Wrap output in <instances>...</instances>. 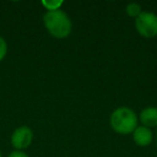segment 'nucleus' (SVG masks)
<instances>
[{
	"label": "nucleus",
	"mask_w": 157,
	"mask_h": 157,
	"mask_svg": "<svg viewBox=\"0 0 157 157\" xmlns=\"http://www.w3.org/2000/svg\"><path fill=\"white\" fill-rule=\"evenodd\" d=\"M8 53V44L2 37H0V61L6 57Z\"/></svg>",
	"instance_id": "nucleus-9"
},
{
	"label": "nucleus",
	"mask_w": 157,
	"mask_h": 157,
	"mask_svg": "<svg viewBox=\"0 0 157 157\" xmlns=\"http://www.w3.org/2000/svg\"><path fill=\"white\" fill-rule=\"evenodd\" d=\"M111 126L116 132L128 135L135 131L138 125L136 113L129 108H118L111 115Z\"/></svg>",
	"instance_id": "nucleus-2"
},
{
	"label": "nucleus",
	"mask_w": 157,
	"mask_h": 157,
	"mask_svg": "<svg viewBox=\"0 0 157 157\" xmlns=\"http://www.w3.org/2000/svg\"><path fill=\"white\" fill-rule=\"evenodd\" d=\"M153 135L152 131L147 127L140 126L137 127L133 131V140L140 146H145L152 142Z\"/></svg>",
	"instance_id": "nucleus-5"
},
{
	"label": "nucleus",
	"mask_w": 157,
	"mask_h": 157,
	"mask_svg": "<svg viewBox=\"0 0 157 157\" xmlns=\"http://www.w3.org/2000/svg\"><path fill=\"white\" fill-rule=\"evenodd\" d=\"M8 157H28V156L24 152H22V151H13Z\"/></svg>",
	"instance_id": "nucleus-10"
},
{
	"label": "nucleus",
	"mask_w": 157,
	"mask_h": 157,
	"mask_svg": "<svg viewBox=\"0 0 157 157\" xmlns=\"http://www.w3.org/2000/svg\"><path fill=\"white\" fill-rule=\"evenodd\" d=\"M0 157H2V155H1V152H0Z\"/></svg>",
	"instance_id": "nucleus-11"
},
{
	"label": "nucleus",
	"mask_w": 157,
	"mask_h": 157,
	"mask_svg": "<svg viewBox=\"0 0 157 157\" xmlns=\"http://www.w3.org/2000/svg\"><path fill=\"white\" fill-rule=\"evenodd\" d=\"M43 22L48 33L55 38H66L71 33V21L67 14L60 10L48 11L44 14Z\"/></svg>",
	"instance_id": "nucleus-1"
},
{
	"label": "nucleus",
	"mask_w": 157,
	"mask_h": 157,
	"mask_svg": "<svg viewBox=\"0 0 157 157\" xmlns=\"http://www.w3.org/2000/svg\"><path fill=\"white\" fill-rule=\"evenodd\" d=\"M126 11L129 16L137 17V16L141 13V7H140L138 3H129L126 8Z\"/></svg>",
	"instance_id": "nucleus-7"
},
{
	"label": "nucleus",
	"mask_w": 157,
	"mask_h": 157,
	"mask_svg": "<svg viewBox=\"0 0 157 157\" xmlns=\"http://www.w3.org/2000/svg\"><path fill=\"white\" fill-rule=\"evenodd\" d=\"M42 5H43L48 11H56V10L63 5V1H42Z\"/></svg>",
	"instance_id": "nucleus-8"
},
{
	"label": "nucleus",
	"mask_w": 157,
	"mask_h": 157,
	"mask_svg": "<svg viewBox=\"0 0 157 157\" xmlns=\"http://www.w3.org/2000/svg\"><path fill=\"white\" fill-rule=\"evenodd\" d=\"M33 133L28 126H21L13 131L11 137V143L16 150L21 151L27 148L33 142Z\"/></svg>",
	"instance_id": "nucleus-4"
},
{
	"label": "nucleus",
	"mask_w": 157,
	"mask_h": 157,
	"mask_svg": "<svg viewBox=\"0 0 157 157\" xmlns=\"http://www.w3.org/2000/svg\"><path fill=\"white\" fill-rule=\"evenodd\" d=\"M140 121L144 127L157 126V108H146L140 114Z\"/></svg>",
	"instance_id": "nucleus-6"
},
{
	"label": "nucleus",
	"mask_w": 157,
	"mask_h": 157,
	"mask_svg": "<svg viewBox=\"0 0 157 157\" xmlns=\"http://www.w3.org/2000/svg\"><path fill=\"white\" fill-rule=\"evenodd\" d=\"M138 33L145 38L157 36V15L152 12H141L136 17Z\"/></svg>",
	"instance_id": "nucleus-3"
}]
</instances>
